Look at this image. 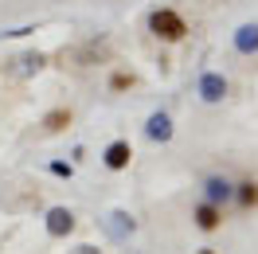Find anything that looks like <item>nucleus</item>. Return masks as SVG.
<instances>
[{
  "label": "nucleus",
  "mask_w": 258,
  "mask_h": 254,
  "mask_svg": "<svg viewBox=\"0 0 258 254\" xmlns=\"http://www.w3.org/2000/svg\"><path fill=\"white\" fill-rule=\"evenodd\" d=\"M149 32L157 35L161 43H180L192 28H188V20L180 16L176 8H157V12L149 16Z\"/></svg>",
  "instance_id": "f257e3e1"
},
{
  "label": "nucleus",
  "mask_w": 258,
  "mask_h": 254,
  "mask_svg": "<svg viewBox=\"0 0 258 254\" xmlns=\"http://www.w3.org/2000/svg\"><path fill=\"white\" fill-rule=\"evenodd\" d=\"M192 219H196L200 231H219V227H223V207L211 204V200H200V204L192 207Z\"/></svg>",
  "instance_id": "f03ea898"
},
{
  "label": "nucleus",
  "mask_w": 258,
  "mask_h": 254,
  "mask_svg": "<svg viewBox=\"0 0 258 254\" xmlns=\"http://www.w3.org/2000/svg\"><path fill=\"white\" fill-rule=\"evenodd\" d=\"M129 160H133V149H129V141H113L110 149H106V168H113V172L129 168Z\"/></svg>",
  "instance_id": "7ed1b4c3"
},
{
  "label": "nucleus",
  "mask_w": 258,
  "mask_h": 254,
  "mask_svg": "<svg viewBox=\"0 0 258 254\" xmlns=\"http://www.w3.org/2000/svg\"><path fill=\"white\" fill-rule=\"evenodd\" d=\"M47 231H51V235H55V238L71 235V231H75V215H71L67 207H55V211H51V215H47Z\"/></svg>",
  "instance_id": "20e7f679"
},
{
  "label": "nucleus",
  "mask_w": 258,
  "mask_h": 254,
  "mask_svg": "<svg viewBox=\"0 0 258 254\" xmlns=\"http://www.w3.org/2000/svg\"><path fill=\"white\" fill-rule=\"evenodd\" d=\"M75 121V113L67 110V106H59V110H51V113H43V133H63L67 125Z\"/></svg>",
  "instance_id": "39448f33"
},
{
  "label": "nucleus",
  "mask_w": 258,
  "mask_h": 254,
  "mask_svg": "<svg viewBox=\"0 0 258 254\" xmlns=\"http://www.w3.org/2000/svg\"><path fill=\"white\" fill-rule=\"evenodd\" d=\"M200 94L208 98V102H219V98L227 94V79L223 75H204V79H200Z\"/></svg>",
  "instance_id": "423d86ee"
},
{
  "label": "nucleus",
  "mask_w": 258,
  "mask_h": 254,
  "mask_svg": "<svg viewBox=\"0 0 258 254\" xmlns=\"http://www.w3.org/2000/svg\"><path fill=\"white\" fill-rule=\"evenodd\" d=\"M231 196L239 200V207H242V211L258 207V184H254V180H242V184H235V188H231Z\"/></svg>",
  "instance_id": "0eeeda50"
},
{
  "label": "nucleus",
  "mask_w": 258,
  "mask_h": 254,
  "mask_svg": "<svg viewBox=\"0 0 258 254\" xmlns=\"http://www.w3.org/2000/svg\"><path fill=\"white\" fill-rule=\"evenodd\" d=\"M149 137H153V141H168V137H172L168 113H153V117H149Z\"/></svg>",
  "instance_id": "6e6552de"
},
{
  "label": "nucleus",
  "mask_w": 258,
  "mask_h": 254,
  "mask_svg": "<svg viewBox=\"0 0 258 254\" xmlns=\"http://www.w3.org/2000/svg\"><path fill=\"white\" fill-rule=\"evenodd\" d=\"M235 47H239L242 55H250V51H258V28H254V24H246V28H239V35H235Z\"/></svg>",
  "instance_id": "1a4fd4ad"
},
{
  "label": "nucleus",
  "mask_w": 258,
  "mask_h": 254,
  "mask_svg": "<svg viewBox=\"0 0 258 254\" xmlns=\"http://www.w3.org/2000/svg\"><path fill=\"white\" fill-rule=\"evenodd\" d=\"M204 188H208V200H211V204H219V200H231V188H235V184H227V180H219V176H211Z\"/></svg>",
  "instance_id": "9d476101"
},
{
  "label": "nucleus",
  "mask_w": 258,
  "mask_h": 254,
  "mask_svg": "<svg viewBox=\"0 0 258 254\" xmlns=\"http://www.w3.org/2000/svg\"><path fill=\"white\" fill-rule=\"evenodd\" d=\"M133 86H137V75H129V71H117V75L110 79V90H113V94H121V90H133Z\"/></svg>",
  "instance_id": "9b49d317"
},
{
  "label": "nucleus",
  "mask_w": 258,
  "mask_h": 254,
  "mask_svg": "<svg viewBox=\"0 0 258 254\" xmlns=\"http://www.w3.org/2000/svg\"><path fill=\"white\" fill-rule=\"evenodd\" d=\"M200 254H215V250H211V246H204V250H200Z\"/></svg>",
  "instance_id": "f8f14e48"
}]
</instances>
